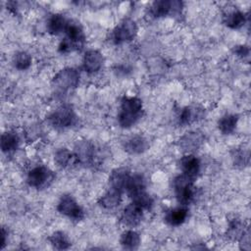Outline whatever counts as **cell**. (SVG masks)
<instances>
[{"label": "cell", "instance_id": "cell-35", "mask_svg": "<svg viewBox=\"0 0 251 251\" xmlns=\"http://www.w3.org/2000/svg\"><path fill=\"white\" fill-rule=\"evenodd\" d=\"M128 71H129V69H128L126 66H119V67H117V69H116L117 74L123 73L124 75H126L128 73Z\"/></svg>", "mask_w": 251, "mask_h": 251}, {"label": "cell", "instance_id": "cell-29", "mask_svg": "<svg viewBox=\"0 0 251 251\" xmlns=\"http://www.w3.org/2000/svg\"><path fill=\"white\" fill-rule=\"evenodd\" d=\"M232 162H233V165L237 168L243 169L247 167L250 162L249 149L243 146L235 148L232 152Z\"/></svg>", "mask_w": 251, "mask_h": 251}, {"label": "cell", "instance_id": "cell-11", "mask_svg": "<svg viewBox=\"0 0 251 251\" xmlns=\"http://www.w3.org/2000/svg\"><path fill=\"white\" fill-rule=\"evenodd\" d=\"M247 16L236 7H226L223 13V23L231 29H239L246 24Z\"/></svg>", "mask_w": 251, "mask_h": 251}, {"label": "cell", "instance_id": "cell-13", "mask_svg": "<svg viewBox=\"0 0 251 251\" xmlns=\"http://www.w3.org/2000/svg\"><path fill=\"white\" fill-rule=\"evenodd\" d=\"M179 168L183 175L195 180L201 171V161L194 154L187 153L180 158Z\"/></svg>", "mask_w": 251, "mask_h": 251}, {"label": "cell", "instance_id": "cell-34", "mask_svg": "<svg viewBox=\"0 0 251 251\" xmlns=\"http://www.w3.org/2000/svg\"><path fill=\"white\" fill-rule=\"evenodd\" d=\"M1 234H2V242H1V249H4L6 244H7V241H8V234H9V231L8 229L5 228V226L2 227L1 229Z\"/></svg>", "mask_w": 251, "mask_h": 251}, {"label": "cell", "instance_id": "cell-16", "mask_svg": "<svg viewBox=\"0 0 251 251\" xmlns=\"http://www.w3.org/2000/svg\"><path fill=\"white\" fill-rule=\"evenodd\" d=\"M205 116V111L199 106H185L183 107L177 116V122L180 126H189L194 124Z\"/></svg>", "mask_w": 251, "mask_h": 251}, {"label": "cell", "instance_id": "cell-7", "mask_svg": "<svg viewBox=\"0 0 251 251\" xmlns=\"http://www.w3.org/2000/svg\"><path fill=\"white\" fill-rule=\"evenodd\" d=\"M74 152L76 155L78 165L94 167L100 161V155L96 145L89 140H77Z\"/></svg>", "mask_w": 251, "mask_h": 251}, {"label": "cell", "instance_id": "cell-27", "mask_svg": "<svg viewBox=\"0 0 251 251\" xmlns=\"http://www.w3.org/2000/svg\"><path fill=\"white\" fill-rule=\"evenodd\" d=\"M48 240L50 244L53 246V248L57 250H66L72 246V242L69 236L64 231H61V230L54 231L48 237Z\"/></svg>", "mask_w": 251, "mask_h": 251}, {"label": "cell", "instance_id": "cell-21", "mask_svg": "<svg viewBox=\"0 0 251 251\" xmlns=\"http://www.w3.org/2000/svg\"><path fill=\"white\" fill-rule=\"evenodd\" d=\"M122 194V191L109 187V189L98 199V205L105 210H113L121 204Z\"/></svg>", "mask_w": 251, "mask_h": 251}, {"label": "cell", "instance_id": "cell-26", "mask_svg": "<svg viewBox=\"0 0 251 251\" xmlns=\"http://www.w3.org/2000/svg\"><path fill=\"white\" fill-rule=\"evenodd\" d=\"M145 189H146V179L144 176L139 173L131 174L126 188L127 195L130 197L131 195Z\"/></svg>", "mask_w": 251, "mask_h": 251}, {"label": "cell", "instance_id": "cell-18", "mask_svg": "<svg viewBox=\"0 0 251 251\" xmlns=\"http://www.w3.org/2000/svg\"><path fill=\"white\" fill-rule=\"evenodd\" d=\"M131 173L126 168H117L109 176V185L122 192L126 191Z\"/></svg>", "mask_w": 251, "mask_h": 251}, {"label": "cell", "instance_id": "cell-23", "mask_svg": "<svg viewBox=\"0 0 251 251\" xmlns=\"http://www.w3.org/2000/svg\"><path fill=\"white\" fill-rule=\"evenodd\" d=\"M70 21L71 20H69L62 14H53L49 17L47 21V31L53 35L65 33Z\"/></svg>", "mask_w": 251, "mask_h": 251}, {"label": "cell", "instance_id": "cell-5", "mask_svg": "<svg viewBox=\"0 0 251 251\" xmlns=\"http://www.w3.org/2000/svg\"><path fill=\"white\" fill-rule=\"evenodd\" d=\"M79 72L72 67L60 70L52 78V85L56 91L65 93L75 89L79 84Z\"/></svg>", "mask_w": 251, "mask_h": 251}, {"label": "cell", "instance_id": "cell-22", "mask_svg": "<svg viewBox=\"0 0 251 251\" xmlns=\"http://www.w3.org/2000/svg\"><path fill=\"white\" fill-rule=\"evenodd\" d=\"M21 143V138L19 134L14 131V130H7L4 131L1 135V140H0V145H1V150L5 154H12L16 152Z\"/></svg>", "mask_w": 251, "mask_h": 251}, {"label": "cell", "instance_id": "cell-12", "mask_svg": "<svg viewBox=\"0 0 251 251\" xmlns=\"http://www.w3.org/2000/svg\"><path fill=\"white\" fill-rule=\"evenodd\" d=\"M143 209L131 202L126 205L121 215V222L123 225L128 227L137 226L143 219Z\"/></svg>", "mask_w": 251, "mask_h": 251}, {"label": "cell", "instance_id": "cell-4", "mask_svg": "<svg viewBox=\"0 0 251 251\" xmlns=\"http://www.w3.org/2000/svg\"><path fill=\"white\" fill-rule=\"evenodd\" d=\"M194 179L181 174L176 176L173 180V188L175 196L178 204L187 206L192 203L196 197V187Z\"/></svg>", "mask_w": 251, "mask_h": 251}, {"label": "cell", "instance_id": "cell-17", "mask_svg": "<svg viewBox=\"0 0 251 251\" xmlns=\"http://www.w3.org/2000/svg\"><path fill=\"white\" fill-rule=\"evenodd\" d=\"M204 136L200 131H189L182 135L178 140L179 147L187 153L197 150L203 143Z\"/></svg>", "mask_w": 251, "mask_h": 251}, {"label": "cell", "instance_id": "cell-10", "mask_svg": "<svg viewBox=\"0 0 251 251\" xmlns=\"http://www.w3.org/2000/svg\"><path fill=\"white\" fill-rule=\"evenodd\" d=\"M182 2L176 0H159L154 1L149 7V15L152 18L159 19L167 16H180L182 11Z\"/></svg>", "mask_w": 251, "mask_h": 251}, {"label": "cell", "instance_id": "cell-3", "mask_svg": "<svg viewBox=\"0 0 251 251\" xmlns=\"http://www.w3.org/2000/svg\"><path fill=\"white\" fill-rule=\"evenodd\" d=\"M48 121L54 128L64 130L75 126L77 116L72 105L62 104L48 116Z\"/></svg>", "mask_w": 251, "mask_h": 251}, {"label": "cell", "instance_id": "cell-33", "mask_svg": "<svg viewBox=\"0 0 251 251\" xmlns=\"http://www.w3.org/2000/svg\"><path fill=\"white\" fill-rule=\"evenodd\" d=\"M249 230L247 229L244 234L240 237V239L238 240L240 243V248L243 250H249L250 249V235H249Z\"/></svg>", "mask_w": 251, "mask_h": 251}, {"label": "cell", "instance_id": "cell-24", "mask_svg": "<svg viewBox=\"0 0 251 251\" xmlns=\"http://www.w3.org/2000/svg\"><path fill=\"white\" fill-rule=\"evenodd\" d=\"M140 243H141L140 234L133 229H126L121 234L120 244L126 250L137 249Z\"/></svg>", "mask_w": 251, "mask_h": 251}, {"label": "cell", "instance_id": "cell-25", "mask_svg": "<svg viewBox=\"0 0 251 251\" xmlns=\"http://www.w3.org/2000/svg\"><path fill=\"white\" fill-rule=\"evenodd\" d=\"M238 120L239 117L236 114H226L218 121V128L225 135L231 134L237 126Z\"/></svg>", "mask_w": 251, "mask_h": 251}, {"label": "cell", "instance_id": "cell-32", "mask_svg": "<svg viewBox=\"0 0 251 251\" xmlns=\"http://www.w3.org/2000/svg\"><path fill=\"white\" fill-rule=\"evenodd\" d=\"M233 53L241 59H246V58H249L250 56V48L246 44L236 45L233 48Z\"/></svg>", "mask_w": 251, "mask_h": 251}, {"label": "cell", "instance_id": "cell-6", "mask_svg": "<svg viewBox=\"0 0 251 251\" xmlns=\"http://www.w3.org/2000/svg\"><path fill=\"white\" fill-rule=\"evenodd\" d=\"M55 173L46 166L38 165L28 171L26 176L27 184L37 190L48 188L55 180Z\"/></svg>", "mask_w": 251, "mask_h": 251}, {"label": "cell", "instance_id": "cell-2", "mask_svg": "<svg viewBox=\"0 0 251 251\" xmlns=\"http://www.w3.org/2000/svg\"><path fill=\"white\" fill-rule=\"evenodd\" d=\"M65 34L66 36L61 40L58 46V51L61 54H69L83 48L86 37L82 26L77 22L71 20Z\"/></svg>", "mask_w": 251, "mask_h": 251}, {"label": "cell", "instance_id": "cell-19", "mask_svg": "<svg viewBox=\"0 0 251 251\" xmlns=\"http://www.w3.org/2000/svg\"><path fill=\"white\" fill-rule=\"evenodd\" d=\"M54 161L61 169H72L78 165L75 153L66 147L59 148L55 152Z\"/></svg>", "mask_w": 251, "mask_h": 251}, {"label": "cell", "instance_id": "cell-8", "mask_svg": "<svg viewBox=\"0 0 251 251\" xmlns=\"http://www.w3.org/2000/svg\"><path fill=\"white\" fill-rule=\"evenodd\" d=\"M58 212L74 222L83 220L85 213L75 198L71 194H64L60 197L57 204Z\"/></svg>", "mask_w": 251, "mask_h": 251}, {"label": "cell", "instance_id": "cell-31", "mask_svg": "<svg viewBox=\"0 0 251 251\" xmlns=\"http://www.w3.org/2000/svg\"><path fill=\"white\" fill-rule=\"evenodd\" d=\"M31 55L26 51H19L13 57V65L19 71H25L31 66Z\"/></svg>", "mask_w": 251, "mask_h": 251}, {"label": "cell", "instance_id": "cell-28", "mask_svg": "<svg viewBox=\"0 0 251 251\" xmlns=\"http://www.w3.org/2000/svg\"><path fill=\"white\" fill-rule=\"evenodd\" d=\"M246 230L247 229L244 226V223H242L239 219L233 218L228 222L226 236H228V238L231 240H239Z\"/></svg>", "mask_w": 251, "mask_h": 251}, {"label": "cell", "instance_id": "cell-14", "mask_svg": "<svg viewBox=\"0 0 251 251\" xmlns=\"http://www.w3.org/2000/svg\"><path fill=\"white\" fill-rule=\"evenodd\" d=\"M103 65L104 56L100 51L96 49H90L85 52L82 59V67L87 74L93 75L98 73L102 69Z\"/></svg>", "mask_w": 251, "mask_h": 251}, {"label": "cell", "instance_id": "cell-30", "mask_svg": "<svg viewBox=\"0 0 251 251\" xmlns=\"http://www.w3.org/2000/svg\"><path fill=\"white\" fill-rule=\"evenodd\" d=\"M129 198L132 200L133 203H135L136 205L141 207L144 211L151 210V208L154 205V199L152 198V196L149 193H147L146 189L141 190V191L131 195Z\"/></svg>", "mask_w": 251, "mask_h": 251}, {"label": "cell", "instance_id": "cell-1", "mask_svg": "<svg viewBox=\"0 0 251 251\" xmlns=\"http://www.w3.org/2000/svg\"><path fill=\"white\" fill-rule=\"evenodd\" d=\"M143 104L136 96H124L121 100L118 123L123 128H130L142 117Z\"/></svg>", "mask_w": 251, "mask_h": 251}, {"label": "cell", "instance_id": "cell-9", "mask_svg": "<svg viewBox=\"0 0 251 251\" xmlns=\"http://www.w3.org/2000/svg\"><path fill=\"white\" fill-rule=\"evenodd\" d=\"M138 26L132 19H124L113 29L111 39L115 44H123L131 41L137 34Z\"/></svg>", "mask_w": 251, "mask_h": 251}, {"label": "cell", "instance_id": "cell-20", "mask_svg": "<svg viewBox=\"0 0 251 251\" xmlns=\"http://www.w3.org/2000/svg\"><path fill=\"white\" fill-rule=\"evenodd\" d=\"M188 218V209L186 206L180 205L169 209L165 213L164 220L171 226H179L185 223Z\"/></svg>", "mask_w": 251, "mask_h": 251}, {"label": "cell", "instance_id": "cell-15", "mask_svg": "<svg viewBox=\"0 0 251 251\" xmlns=\"http://www.w3.org/2000/svg\"><path fill=\"white\" fill-rule=\"evenodd\" d=\"M148 139L141 134H134L123 142L124 150L130 155H138L149 149Z\"/></svg>", "mask_w": 251, "mask_h": 251}]
</instances>
